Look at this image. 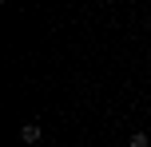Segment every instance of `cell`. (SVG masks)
<instances>
[{
  "instance_id": "7a4b0ae2",
  "label": "cell",
  "mask_w": 151,
  "mask_h": 147,
  "mask_svg": "<svg viewBox=\"0 0 151 147\" xmlns=\"http://www.w3.org/2000/svg\"><path fill=\"white\" fill-rule=\"evenodd\" d=\"M127 147H151V139H147V131H135V135H131V139H127Z\"/></svg>"
},
{
  "instance_id": "6da1fadb",
  "label": "cell",
  "mask_w": 151,
  "mask_h": 147,
  "mask_svg": "<svg viewBox=\"0 0 151 147\" xmlns=\"http://www.w3.org/2000/svg\"><path fill=\"white\" fill-rule=\"evenodd\" d=\"M20 139L24 143H40V123H24L20 127Z\"/></svg>"
}]
</instances>
